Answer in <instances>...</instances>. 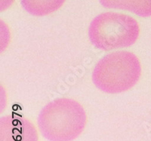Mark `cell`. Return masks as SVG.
<instances>
[{"mask_svg": "<svg viewBox=\"0 0 151 141\" xmlns=\"http://www.w3.org/2000/svg\"><path fill=\"white\" fill-rule=\"evenodd\" d=\"M142 76V66L137 55L117 51L105 55L92 72L95 86L103 92L116 94L134 88Z\"/></svg>", "mask_w": 151, "mask_h": 141, "instance_id": "obj_1", "label": "cell"}, {"mask_svg": "<svg viewBox=\"0 0 151 141\" xmlns=\"http://www.w3.org/2000/svg\"><path fill=\"white\" fill-rule=\"evenodd\" d=\"M141 28L137 20L119 12H104L91 21L88 35L91 43L101 50L128 48L137 41Z\"/></svg>", "mask_w": 151, "mask_h": 141, "instance_id": "obj_2", "label": "cell"}, {"mask_svg": "<svg viewBox=\"0 0 151 141\" xmlns=\"http://www.w3.org/2000/svg\"><path fill=\"white\" fill-rule=\"evenodd\" d=\"M83 106L76 100L60 97L49 103L42 111V131L52 139L69 140L80 133L86 122Z\"/></svg>", "mask_w": 151, "mask_h": 141, "instance_id": "obj_3", "label": "cell"}, {"mask_svg": "<svg viewBox=\"0 0 151 141\" xmlns=\"http://www.w3.org/2000/svg\"><path fill=\"white\" fill-rule=\"evenodd\" d=\"M104 7L126 11L143 17L151 16V0H99Z\"/></svg>", "mask_w": 151, "mask_h": 141, "instance_id": "obj_4", "label": "cell"}, {"mask_svg": "<svg viewBox=\"0 0 151 141\" xmlns=\"http://www.w3.org/2000/svg\"><path fill=\"white\" fill-rule=\"evenodd\" d=\"M28 13L37 17L52 14L64 5L66 0H20Z\"/></svg>", "mask_w": 151, "mask_h": 141, "instance_id": "obj_5", "label": "cell"}, {"mask_svg": "<svg viewBox=\"0 0 151 141\" xmlns=\"http://www.w3.org/2000/svg\"><path fill=\"white\" fill-rule=\"evenodd\" d=\"M14 0H1V10L4 11L12 5Z\"/></svg>", "mask_w": 151, "mask_h": 141, "instance_id": "obj_6", "label": "cell"}]
</instances>
